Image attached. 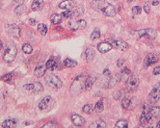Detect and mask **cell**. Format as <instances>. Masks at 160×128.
<instances>
[{
	"mask_svg": "<svg viewBox=\"0 0 160 128\" xmlns=\"http://www.w3.org/2000/svg\"><path fill=\"white\" fill-rule=\"evenodd\" d=\"M16 54H17V49H16V44L14 43L13 41H11V43H8V46H7L6 49L4 51V54H3V61L7 64L12 63V62H14V60L16 59Z\"/></svg>",
	"mask_w": 160,
	"mask_h": 128,
	"instance_id": "obj_1",
	"label": "cell"
},
{
	"mask_svg": "<svg viewBox=\"0 0 160 128\" xmlns=\"http://www.w3.org/2000/svg\"><path fill=\"white\" fill-rule=\"evenodd\" d=\"M44 82L46 83L48 87L53 90H59L62 87V82L60 80V78L57 77L53 73H49L44 76Z\"/></svg>",
	"mask_w": 160,
	"mask_h": 128,
	"instance_id": "obj_2",
	"label": "cell"
},
{
	"mask_svg": "<svg viewBox=\"0 0 160 128\" xmlns=\"http://www.w3.org/2000/svg\"><path fill=\"white\" fill-rule=\"evenodd\" d=\"M138 104V99L135 96H124L121 100V106L126 110H133Z\"/></svg>",
	"mask_w": 160,
	"mask_h": 128,
	"instance_id": "obj_3",
	"label": "cell"
},
{
	"mask_svg": "<svg viewBox=\"0 0 160 128\" xmlns=\"http://www.w3.org/2000/svg\"><path fill=\"white\" fill-rule=\"evenodd\" d=\"M160 98V83L156 84L154 89L151 90V92L149 95V102L151 104H156L158 102Z\"/></svg>",
	"mask_w": 160,
	"mask_h": 128,
	"instance_id": "obj_4",
	"label": "cell"
},
{
	"mask_svg": "<svg viewBox=\"0 0 160 128\" xmlns=\"http://www.w3.org/2000/svg\"><path fill=\"white\" fill-rule=\"evenodd\" d=\"M126 87L127 92H134L136 91L138 86H139V79L136 75L131 74L130 77L128 78V80L126 82Z\"/></svg>",
	"mask_w": 160,
	"mask_h": 128,
	"instance_id": "obj_5",
	"label": "cell"
},
{
	"mask_svg": "<svg viewBox=\"0 0 160 128\" xmlns=\"http://www.w3.org/2000/svg\"><path fill=\"white\" fill-rule=\"evenodd\" d=\"M54 105V100L51 96H46L39 103V109L41 111H48Z\"/></svg>",
	"mask_w": 160,
	"mask_h": 128,
	"instance_id": "obj_6",
	"label": "cell"
},
{
	"mask_svg": "<svg viewBox=\"0 0 160 128\" xmlns=\"http://www.w3.org/2000/svg\"><path fill=\"white\" fill-rule=\"evenodd\" d=\"M151 117L152 116L151 114V111H149V107L147 105H144L143 113H142V115L140 116V119H139L140 124L141 125H146V124H148L151 120Z\"/></svg>",
	"mask_w": 160,
	"mask_h": 128,
	"instance_id": "obj_7",
	"label": "cell"
},
{
	"mask_svg": "<svg viewBox=\"0 0 160 128\" xmlns=\"http://www.w3.org/2000/svg\"><path fill=\"white\" fill-rule=\"evenodd\" d=\"M109 43H111L113 48H116L118 50L121 51H126L128 49V44L123 40H109Z\"/></svg>",
	"mask_w": 160,
	"mask_h": 128,
	"instance_id": "obj_8",
	"label": "cell"
},
{
	"mask_svg": "<svg viewBox=\"0 0 160 128\" xmlns=\"http://www.w3.org/2000/svg\"><path fill=\"white\" fill-rule=\"evenodd\" d=\"M159 61V56L155 53H149L146 56L144 60V68H148L149 65H154Z\"/></svg>",
	"mask_w": 160,
	"mask_h": 128,
	"instance_id": "obj_9",
	"label": "cell"
},
{
	"mask_svg": "<svg viewBox=\"0 0 160 128\" xmlns=\"http://www.w3.org/2000/svg\"><path fill=\"white\" fill-rule=\"evenodd\" d=\"M23 88L27 90V91H31V92H34L36 93L44 91L43 85H41L40 82H35V83H32V84H26V85L23 86Z\"/></svg>",
	"mask_w": 160,
	"mask_h": 128,
	"instance_id": "obj_10",
	"label": "cell"
},
{
	"mask_svg": "<svg viewBox=\"0 0 160 128\" xmlns=\"http://www.w3.org/2000/svg\"><path fill=\"white\" fill-rule=\"evenodd\" d=\"M7 32L10 36L15 38V39H19L20 37V28L16 24H11V25L7 26Z\"/></svg>",
	"mask_w": 160,
	"mask_h": 128,
	"instance_id": "obj_11",
	"label": "cell"
},
{
	"mask_svg": "<svg viewBox=\"0 0 160 128\" xmlns=\"http://www.w3.org/2000/svg\"><path fill=\"white\" fill-rule=\"evenodd\" d=\"M101 11L103 13V15L105 16H109V18H112V16H116V9L113 5L110 4H106L103 6V8L101 9Z\"/></svg>",
	"mask_w": 160,
	"mask_h": 128,
	"instance_id": "obj_12",
	"label": "cell"
},
{
	"mask_svg": "<svg viewBox=\"0 0 160 128\" xmlns=\"http://www.w3.org/2000/svg\"><path fill=\"white\" fill-rule=\"evenodd\" d=\"M46 65H44L43 63H39L37 65H36V68H35V75L37 76V77H41V76H44V74H46Z\"/></svg>",
	"mask_w": 160,
	"mask_h": 128,
	"instance_id": "obj_13",
	"label": "cell"
},
{
	"mask_svg": "<svg viewBox=\"0 0 160 128\" xmlns=\"http://www.w3.org/2000/svg\"><path fill=\"white\" fill-rule=\"evenodd\" d=\"M112 46L109 41H102V43H99L97 46V50L99 51L100 53H107L112 49Z\"/></svg>",
	"mask_w": 160,
	"mask_h": 128,
	"instance_id": "obj_14",
	"label": "cell"
},
{
	"mask_svg": "<svg viewBox=\"0 0 160 128\" xmlns=\"http://www.w3.org/2000/svg\"><path fill=\"white\" fill-rule=\"evenodd\" d=\"M96 80V76L95 74H91L89 75L88 77L86 78L85 80V84H84V88L86 91H90V90L92 89L93 85L95 84V82Z\"/></svg>",
	"mask_w": 160,
	"mask_h": 128,
	"instance_id": "obj_15",
	"label": "cell"
},
{
	"mask_svg": "<svg viewBox=\"0 0 160 128\" xmlns=\"http://www.w3.org/2000/svg\"><path fill=\"white\" fill-rule=\"evenodd\" d=\"M71 122L76 126H82L84 125L85 119H83L81 116L77 115V114H74V115L71 116Z\"/></svg>",
	"mask_w": 160,
	"mask_h": 128,
	"instance_id": "obj_16",
	"label": "cell"
},
{
	"mask_svg": "<svg viewBox=\"0 0 160 128\" xmlns=\"http://www.w3.org/2000/svg\"><path fill=\"white\" fill-rule=\"evenodd\" d=\"M121 81V76H120V73H116L114 74L113 76H111L109 81H108V87L109 88H113L115 87L118 83Z\"/></svg>",
	"mask_w": 160,
	"mask_h": 128,
	"instance_id": "obj_17",
	"label": "cell"
},
{
	"mask_svg": "<svg viewBox=\"0 0 160 128\" xmlns=\"http://www.w3.org/2000/svg\"><path fill=\"white\" fill-rule=\"evenodd\" d=\"M95 56H96V52L93 48L91 47L86 48V50L84 51V58L87 61H93L95 59Z\"/></svg>",
	"mask_w": 160,
	"mask_h": 128,
	"instance_id": "obj_18",
	"label": "cell"
},
{
	"mask_svg": "<svg viewBox=\"0 0 160 128\" xmlns=\"http://www.w3.org/2000/svg\"><path fill=\"white\" fill-rule=\"evenodd\" d=\"M19 123V120L16 119H6L4 122H2V127H7V128H12V127H16Z\"/></svg>",
	"mask_w": 160,
	"mask_h": 128,
	"instance_id": "obj_19",
	"label": "cell"
},
{
	"mask_svg": "<svg viewBox=\"0 0 160 128\" xmlns=\"http://www.w3.org/2000/svg\"><path fill=\"white\" fill-rule=\"evenodd\" d=\"M131 75V71L129 68H124L123 70L120 72V76H121V81H124V82H126L128 80V78L130 77Z\"/></svg>",
	"mask_w": 160,
	"mask_h": 128,
	"instance_id": "obj_20",
	"label": "cell"
},
{
	"mask_svg": "<svg viewBox=\"0 0 160 128\" xmlns=\"http://www.w3.org/2000/svg\"><path fill=\"white\" fill-rule=\"evenodd\" d=\"M59 8L60 9H65V10H69L74 8V2L72 0H65V1L61 2L59 4Z\"/></svg>",
	"mask_w": 160,
	"mask_h": 128,
	"instance_id": "obj_21",
	"label": "cell"
},
{
	"mask_svg": "<svg viewBox=\"0 0 160 128\" xmlns=\"http://www.w3.org/2000/svg\"><path fill=\"white\" fill-rule=\"evenodd\" d=\"M43 7H44L43 0H33L32 6H31L33 11H40V10L43 9Z\"/></svg>",
	"mask_w": 160,
	"mask_h": 128,
	"instance_id": "obj_22",
	"label": "cell"
},
{
	"mask_svg": "<svg viewBox=\"0 0 160 128\" xmlns=\"http://www.w3.org/2000/svg\"><path fill=\"white\" fill-rule=\"evenodd\" d=\"M156 36H157V32L156 30L154 28H148L146 29V34H145V37H147L148 39L149 40H154Z\"/></svg>",
	"mask_w": 160,
	"mask_h": 128,
	"instance_id": "obj_23",
	"label": "cell"
},
{
	"mask_svg": "<svg viewBox=\"0 0 160 128\" xmlns=\"http://www.w3.org/2000/svg\"><path fill=\"white\" fill-rule=\"evenodd\" d=\"M46 65L47 70H56V68H58L57 62L55 61L54 59H49V60H47Z\"/></svg>",
	"mask_w": 160,
	"mask_h": 128,
	"instance_id": "obj_24",
	"label": "cell"
},
{
	"mask_svg": "<svg viewBox=\"0 0 160 128\" xmlns=\"http://www.w3.org/2000/svg\"><path fill=\"white\" fill-rule=\"evenodd\" d=\"M131 34H132V37H133V39L139 40V39H141L142 37H145L146 29H141V30L133 31V32H131Z\"/></svg>",
	"mask_w": 160,
	"mask_h": 128,
	"instance_id": "obj_25",
	"label": "cell"
},
{
	"mask_svg": "<svg viewBox=\"0 0 160 128\" xmlns=\"http://www.w3.org/2000/svg\"><path fill=\"white\" fill-rule=\"evenodd\" d=\"M90 127L91 128H104V127H106V123L104 122L102 119H97V120H95L92 124H90Z\"/></svg>",
	"mask_w": 160,
	"mask_h": 128,
	"instance_id": "obj_26",
	"label": "cell"
},
{
	"mask_svg": "<svg viewBox=\"0 0 160 128\" xmlns=\"http://www.w3.org/2000/svg\"><path fill=\"white\" fill-rule=\"evenodd\" d=\"M50 20L53 24L57 25V24H59L62 21V16L59 15V14H53V15L50 16Z\"/></svg>",
	"mask_w": 160,
	"mask_h": 128,
	"instance_id": "obj_27",
	"label": "cell"
},
{
	"mask_svg": "<svg viewBox=\"0 0 160 128\" xmlns=\"http://www.w3.org/2000/svg\"><path fill=\"white\" fill-rule=\"evenodd\" d=\"M26 10H27V8L25 5L20 4V5H17V7L15 9V13H16V15L20 16V15H22L23 13H25Z\"/></svg>",
	"mask_w": 160,
	"mask_h": 128,
	"instance_id": "obj_28",
	"label": "cell"
},
{
	"mask_svg": "<svg viewBox=\"0 0 160 128\" xmlns=\"http://www.w3.org/2000/svg\"><path fill=\"white\" fill-rule=\"evenodd\" d=\"M149 111H151V114L152 117H160V107L159 106H154L149 108Z\"/></svg>",
	"mask_w": 160,
	"mask_h": 128,
	"instance_id": "obj_29",
	"label": "cell"
},
{
	"mask_svg": "<svg viewBox=\"0 0 160 128\" xmlns=\"http://www.w3.org/2000/svg\"><path fill=\"white\" fill-rule=\"evenodd\" d=\"M64 65H65V67H67V68H74L77 65V63H76L74 60H71V59L67 58V59H65Z\"/></svg>",
	"mask_w": 160,
	"mask_h": 128,
	"instance_id": "obj_30",
	"label": "cell"
},
{
	"mask_svg": "<svg viewBox=\"0 0 160 128\" xmlns=\"http://www.w3.org/2000/svg\"><path fill=\"white\" fill-rule=\"evenodd\" d=\"M104 109V105H103V100L102 99H100L96 103V105H95V111L96 113H101L102 111Z\"/></svg>",
	"mask_w": 160,
	"mask_h": 128,
	"instance_id": "obj_31",
	"label": "cell"
},
{
	"mask_svg": "<svg viewBox=\"0 0 160 128\" xmlns=\"http://www.w3.org/2000/svg\"><path fill=\"white\" fill-rule=\"evenodd\" d=\"M38 31H39L41 36H46V33H47L46 25V24H44V23H40L39 25H38Z\"/></svg>",
	"mask_w": 160,
	"mask_h": 128,
	"instance_id": "obj_32",
	"label": "cell"
},
{
	"mask_svg": "<svg viewBox=\"0 0 160 128\" xmlns=\"http://www.w3.org/2000/svg\"><path fill=\"white\" fill-rule=\"evenodd\" d=\"M94 110H95V106H94L93 104H86V105L83 106V108H82L83 112H84L85 114H88V115L92 114Z\"/></svg>",
	"mask_w": 160,
	"mask_h": 128,
	"instance_id": "obj_33",
	"label": "cell"
},
{
	"mask_svg": "<svg viewBox=\"0 0 160 128\" xmlns=\"http://www.w3.org/2000/svg\"><path fill=\"white\" fill-rule=\"evenodd\" d=\"M100 38V31L99 28H96L94 30V32L91 34V37H90V39H91L92 41H96L97 39H99Z\"/></svg>",
	"mask_w": 160,
	"mask_h": 128,
	"instance_id": "obj_34",
	"label": "cell"
},
{
	"mask_svg": "<svg viewBox=\"0 0 160 128\" xmlns=\"http://www.w3.org/2000/svg\"><path fill=\"white\" fill-rule=\"evenodd\" d=\"M127 126H128V123L126 119H121L115 124V127L116 128H126Z\"/></svg>",
	"mask_w": 160,
	"mask_h": 128,
	"instance_id": "obj_35",
	"label": "cell"
},
{
	"mask_svg": "<svg viewBox=\"0 0 160 128\" xmlns=\"http://www.w3.org/2000/svg\"><path fill=\"white\" fill-rule=\"evenodd\" d=\"M22 51L25 54H31L33 51V48L29 43H25V44H23V46H22Z\"/></svg>",
	"mask_w": 160,
	"mask_h": 128,
	"instance_id": "obj_36",
	"label": "cell"
},
{
	"mask_svg": "<svg viewBox=\"0 0 160 128\" xmlns=\"http://www.w3.org/2000/svg\"><path fill=\"white\" fill-rule=\"evenodd\" d=\"M14 77V72H11V73H7L5 75H3L1 78V80H3L4 82H10L12 80V78Z\"/></svg>",
	"mask_w": 160,
	"mask_h": 128,
	"instance_id": "obj_37",
	"label": "cell"
},
{
	"mask_svg": "<svg viewBox=\"0 0 160 128\" xmlns=\"http://www.w3.org/2000/svg\"><path fill=\"white\" fill-rule=\"evenodd\" d=\"M102 4H104V0H95V2L93 3L94 7L96 9H102L104 6Z\"/></svg>",
	"mask_w": 160,
	"mask_h": 128,
	"instance_id": "obj_38",
	"label": "cell"
},
{
	"mask_svg": "<svg viewBox=\"0 0 160 128\" xmlns=\"http://www.w3.org/2000/svg\"><path fill=\"white\" fill-rule=\"evenodd\" d=\"M62 16H63L65 18H72V9L65 10V12L62 14Z\"/></svg>",
	"mask_w": 160,
	"mask_h": 128,
	"instance_id": "obj_39",
	"label": "cell"
},
{
	"mask_svg": "<svg viewBox=\"0 0 160 128\" xmlns=\"http://www.w3.org/2000/svg\"><path fill=\"white\" fill-rule=\"evenodd\" d=\"M77 24H78V29H85L87 26V22L84 19L77 20Z\"/></svg>",
	"mask_w": 160,
	"mask_h": 128,
	"instance_id": "obj_40",
	"label": "cell"
},
{
	"mask_svg": "<svg viewBox=\"0 0 160 128\" xmlns=\"http://www.w3.org/2000/svg\"><path fill=\"white\" fill-rule=\"evenodd\" d=\"M132 13H133L134 16H137V15H140L142 13V9L140 6H135L132 8Z\"/></svg>",
	"mask_w": 160,
	"mask_h": 128,
	"instance_id": "obj_41",
	"label": "cell"
},
{
	"mask_svg": "<svg viewBox=\"0 0 160 128\" xmlns=\"http://www.w3.org/2000/svg\"><path fill=\"white\" fill-rule=\"evenodd\" d=\"M144 11L147 13V14H149V12H151V6H149V2H147L144 5Z\"/></svg>",
	"mask_w": 160,
	"mask_h": 128,
	"instance_id": "obj_42",
	"label": "cell"
},
{
	"mask_svg": "<svg viewBox=\"0 0 160 128\" xmlns=\"http://www.w3.org/2000/svg\"><path fill=\"white\" fill-rule=\"evenodd\" d=\"M124 63H126V60H124V59H119L117 62V65L118 67H123Z\"/></svg>",
	"mask_w": 160,
	"mask_h": 128,
	"instance_id": "obj_43",
	"label": "cell"
},
{
	"mask_svg": "<svg viewBox=\"0 0 160 128\" xmlns=\"http://www.w3.org/2000/svg\"><path fill=\"white\" fill-rule=\"evenodd\" d=\"M152 73H154V75H158V74H160V67H155L154 68V70H152Z\"/></svg>",
	"mask_w": 160,
	"mask_h": 128,
	"instance_id": "obj_44",
	"label": "cell"
},
{
	"mask_svg": "<svg viewBox=\"0 0 160 128\" xmlns=\"http://www.w3.org/2000/svg\"><path fill=\"white\" fill-rule=\"evenodd\" d=\"M56 126H57L56 123H54V122H48L46 124H44L43 127H56Z\"/></svg>",
	"mask_w": 160,
	"mask_h": 128,
	"instance_id": "obj_45",
	"label": "cell"
},
{
	"mask_svg": "<svg viewBox=\"0 0 160 128\" xmlns=\"http://www.w3.org/2000/svg\"><path fill=\"white\" fill-rule=\"evenodd\" d=\"M38 23V21L35 18H30L29 19V24L30 25H32V26H34V25H36V24Z\"/></svg>",
	"mask_w": 160,
	"mask_h": 128,
	"instance_id": "obj_46",
	"label": "cell"
},
{
	"mask_svg": "<svg viewBox=\"0 0 160 128\" xmlns=\"http://www.w3.org/2000/svg\"><path fill=\"white\" fill-rule=\"evenodd\" d=\"M23 1H24V0H13V2L15 3V4H16V5L23 4Z\"/></svg>",
	"mask_w": 160,
	"mask_h": 128,
	"instance_id": "obj_47",
	"label": "cell"
},
{
	"mask_svg": "<svg viewBox=\"0 0 160 128\" xmlns=\"http://www.w3.org/2000/svg\"><path fill=\"white\" fill-rule=\"evenodd\" d=\"M158 4H159V1H157V0H154V2H152V5L157 6Z\"/></svg>",
	"mask_w": 160,
	"mask_h": 128,
	"instance_id": "obj_48",
	"label": "cell"
},
{
	"mask_svg": "<svg viewBox=\"0 0 160 128\" xmlns=\"http://www.w3.org/2000/svg\"><path fill=\"white\" fill-rule=\"evenodd\" d=\"M2 48H3V43H2V41H0V50H1Z\"/></svg>",
	"mask_w": 160,
	"mask_h": 128,
	"instance_id": "obj_49",
	"label": "cell"
},
{
	"mask_svg": "<svg viewBox=\"0 0 160 128\" xmlns=\"http://www.w3.org/2000/svg\"><path fill=\"white\" fill-rule=\"evenodd\" d=\"M156 126H157V127H160V120H159V122H158V123L156 124Z\"/></svg>",
	"mask_w": 160,
	"mask_h": 128,
	"instance_id": "obj_50",
	"label": "cell"
},
{
	"mask_svg": "<svg viewBox=\"0 0 160 128\" xmlns=\"http://www.w3.org/2000/svg\"><path fill=\"white\" fill-rule=\"evenodd\" d=\"M131 1H132V0H127V2H128V3H130Z\"/></svg>",
	"mask_w": 160,
	"mask_h": 128,
	"instance_id": "obj_51",
	"label": "cell"
},
{
	"mask_svg": "<svg viewBox=\"0 0 160 128\" xmlns=\"http://www.w3.org/2000/svg\"><path fill=\"white\" fill-rule=\"evenodd\" d=\"M115 1H118V0H115Z\"/></svg>",
	"mask_w": 160,
	"mask_h": 128,
	"instance_id": "obj_52",
	"label": "cell"
},
{
	"mask_svg": "<svg viewBox=\"0 0 160 128\" xmlns=\"http://www.w3.org/2000/svg\"><path fill=\"white\" fill-rule=\"evenodd\" d=\"M159 58H160V55H159Z\"/></svg>",
	"mask_w": 160,
	"mask_h": 128,
	"instance_id": "obj_53",
	"label": "cell"
}]
</instances>
